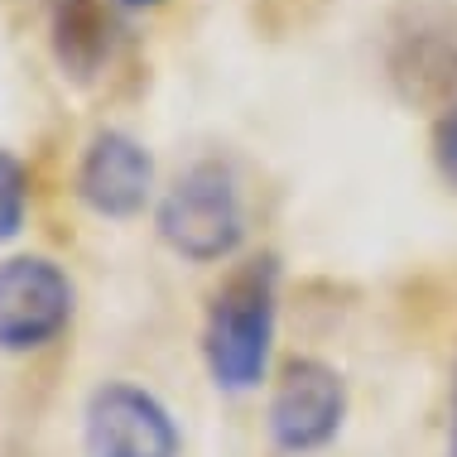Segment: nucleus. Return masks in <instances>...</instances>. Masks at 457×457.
<instances>
[{
    "mask_svg": "<svg viewBox=\"0 0 457 457\" xmlns=\"http://www.w3.org/2000/svg\"><path fill=\"white\" fill-rule=\"evenodd\" d=\"M279 337V261L255 255L212 289L203 313V366L221 395H251L270 380Z\"/></svg>",
    "mask_w": 457,
    "mask_h": 457,
    "instance_id": "1",
    "label": "nucleus"
},
{
    "mask_svg": "<svg viewBox=\"0 0 457 457\" xmlns=\"http://www.w3.org/2000/svg\"><path fill=\"white\" fill-rule=\"evenodd\" d=\"M154 231L179 261L188 265H221L237 261L251 237L241 179L227 159H197L159 193Z\"/></svg>",
    "mask_w": 457,
    "mask_h": 457,
    "instance_id": "2",
    "label": "nucleus"
},
{
    "mask_svg": "<svg viewBox=\"0 0 457 457\" xmlns=\"http://www.w3.org/2000/svg\"><path fill=\"white\" fill-rule=\"evenodd\" d=\"M386 78L404 106L457 102V0H410L390 20Z\"/></svg>",
    "mask_w": 457,
    "mask_h": 457,
    "instance_id": "3",
    "label": "nucleus"
},
{
    "mask_svg": "<svg viewBox=\"0 0 457 457\" xmlns=\"http://www.w3.org/2000/svg\"><path fill=\"white\" fill-rule=\"evenodd\" d=\"M347 376L323 356H289L270 390L265 428L275 453L284 457H313L337 443L347 424Z\"/></svg>",
    "mask_w": 457,
    "mask_h": 457,
    "instance_id": "4",
    "label": "nucleus"
},
{
    "mask_svg": "<svg viewBox=\"0 0 457 457\" xmlns=\"http://www.w3.org/2000/svg\"><path fill=\"white\" fill-rule=\"evenodd\" d=\"M78 318V284L48 255L0 261V352L34 356L54 347Z\"/></svg>",
    "mask_w": 457,
    "mask_h": 457,
    "instance_id": "5",
    "label": "nucleus"
},
{
    "mask_svg": "<svg viewBox=\"0 0 457 457\" xmlns=\"http://www.w3.org/2000/svg\"><path fill=\"white\" fill-rule=\"evenodd\" d=\"M82 457H183L179 419L135 380H102L82 404Z\"/></svg>",
    "mask_w": 457,
    "mask_h": 457,
    "instance_id": "6",
    "label": "nucleus"
},
{
    "mask_svg": "<svg viewBox=\"0 0 457 457\" xmlns=\"http://www.w3.org/2000/svg\"><path fill=\"white\" fill-rule=\"evenodd\" d=\"M72 193L102 221H135L154 197V154L135 140L130 130L102 126L87 135L78 154V174H72Z\"/></svg>",
    "mask_w": 457,
    "mask_h": 457,
    "instance_id": "7",
    "label": "nucleus"
},
{
    "mask_svg": "<svg viewBox=\"0 0 457 457\" xmlns=\"http://www.w3.org/2000/svg\"><path fill=\"white\" fill-rule=\"evenodd\" d=\"M111 0H54L48 5V48L54 63L68 82L92 87L96 78L116 58V20H111Z\"/></svg>",
    "mask_w": 457,
    "mask_h": 457,
    "instance_id": "8",
    "label": "nucleus"
},
{
    "mask_svg": "<svg viewBox=\"0 0 457 457\" xmlns=\"http://www.w3.org/2000/svg\"><path fill=\"white\" fill-rule=\"evenodd\" d=\"M29 217V164L15 150H0V245H10Z\"/></svg>",
    "mask_w": 457,
    "mask_h": 457,
    "instance_id": "9",
    "label": "nucleus"
},
{
    "mask_svg": "<svg viewBox=\"0 0 457 457\" xmlns=\"http://www.w3.org/2000/svg\"><path fill=\"white\" fill-rule=\"evenodd\" d=\"M428 150H434V169L438 179L457 193V102H448L434 120V135H428Z\"/></svg>",
    "mask_w": 457,
    "mask_h": 457,
    "instance_id": "10",
    "label": "nucleus"
},
{
    "mask_svg": "<svg viewBox=\"0 0 457 457\" xmlns=\"http://www.w3.org/2000/svg\"><path fill=\"white\" fill-rule=\"evenodd\" d=\"M448 457H457V361H453V395H448Z\"/></svg>",
    "mask_w": 457,
    "mask_h": 457,
    "instance_id": "11",
    "label": "nucleus"
},
{
    "mask_svg": "<svg viewBox=\"0 0 457 457\" xmlns=\"http://www.w3.org/2000/svg\"><path fill=\"white\" fill-rule=\"evenodd\" d=\"M116 10H130V15H140V10H159L164 0H111Z\"/></svg>",
    "mask_w": 457,
    "mask_h": 457,
    "instance_id": "12",
    "label": "nucleus"
}]
</instances>
